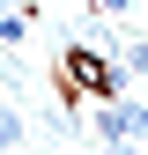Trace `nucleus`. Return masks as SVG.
Wrapping results in <instances>:
<instances>
[{
    "instance_id": "0eeeda50",
    "label": "nucleus",
    "mask_w": 148,
    "mask_h": 155,
    "mask_svg": "<svg viewBox=\"0 0 148 155\" xmlns=\"http://www.w3.org/2000/svg\"><path fill=\"white\" fill-rule=\"evenodd\" d=\"M104 155H126V148H104Z\"/></svg>"
},
{
    "instance_id": "f03ea898",
    "label": "nucleus",
    "mask_w": 148,
    "mask_h": 155,
    "mask_svg": "<svg viewBox=\"0 0 148 155\" xmlns=\"http://www.w3.org/2000/svg\"><path fill=\"white\" fill-rule=\"evenodd\" d=\"M96 133H104V148L141 140V133H148V104H119V96H104V104H96Z\"/></svg>"
},
{
    "instance_id": "f257e3e1",
    "label": "nucleus",
    "mask_w": 148,
    "mask_h": 155,
    "mask_svg": "<svg viewBox=\"0 0 148 155\" xmlns=\"http://www.w3.org/2000/svg\"><path fill=\"white\" fill-rule=\"evenodd\" d=\"M59 74H67V89H82V96H119L111 59H104V52H89V45H67V52H59Z\"/></svg>"
},
{
    "instance_id": "39448f33",
    "label": "nucleus",
    "mask_w": 148,
    "mask_h": 155,
    "mask_svg": "<svg viewBox=\"0 0 148 155\" xmlns=\"http://www.w3.org/2000/svg\"><path fill=\"white\" fill-rule=\"evenodd\" d=\"M126 67H133L141 81H148V37H133V45H126Z\"/></svg>"
},
{
    "instance_id": "20e7f679",
    "label": "nucleus",
    "mask_w": 148,
    "mask_h": 155,
    "mask_svg": "<svg viewBox=\"0 0 148 155\" xmlns=\"http://www.w3.org/2000/svg\"><path fill=\"white\" fill-rule=\"evenodd\" d=\"M8 148H22V111L0 104V155H8Z\"/></svg>"
},
{
    "instance_id": "7ed1b4c3",
    "label": "nucleus",
    "mask_w": 148,
    "mask_h": 155,
    "mask_svg": "<svg viewBox=\"0 0 148 155\" xmlns=\"http://www.w3.org/2000/svg\"><path fill=\"white\" fill-rule=\"evenodd\" d=\"M30 45V15H0V52H22Z\"/></svg>"
},
{
    "instance_id": "423d86ee",
    "label": "nucleus",
    "mask_w": 148,
    "mask_h": 155,
    "mask_svg": "<svg viewBox=\"0 0 148 155\" xmlns=\"http://www.w3.org/2000/svg\"><path fill=\"white\" fill-rule=\"evenodd\" d=\"M126 8H133V0H96V15H126Z\"/></svg>"
}]
</instances>
